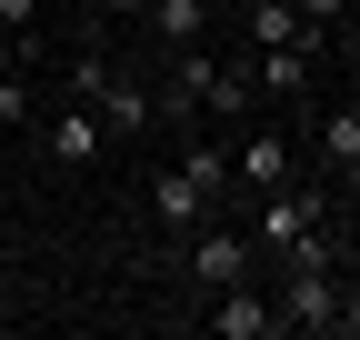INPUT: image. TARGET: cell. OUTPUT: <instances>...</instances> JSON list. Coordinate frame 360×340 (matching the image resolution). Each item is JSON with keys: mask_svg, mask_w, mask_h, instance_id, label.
I'll return each mask as SVG.
<instances>
[{"mask_svg": "<svg viewBox=\"0 0 360 340\" xmlns=\"http://www.w3.org/2000/svg\"><path fill=\"white\" fill-rule=\"evenodd\" d=\"M70 100H90V110H101L110 131H130V140H141L150 120H160V100H150V80H130V70H120L110 51H80V60H70Z\"/></svg>", "mask_w": 360, "mask_h": 340, "instance_id": "1", "label": "cell"}, {"mask_svg": "<svg viewBox=\"0 0 360 340\" xmlns=\"http://www.w3.org/2000/svg\"><path fill=\"white\" fill-rule=\"evenodd\" d=\"M231 181L260 200V190H281V181H300V140L290 131H270V120H250V131L231 140Z\"/></svg>", "mask_w": 360, "mask_h": 340, "instance_id": "2", "label": "cell"}, {"mask_svg": "<svg viewBox=\"0 0 360 340\" xmlns=\"http://www.w3.org/2000/svg\"><path fill=\"white\" fill-rule=\"evenodd\" d=\"M180 250H191V280H200V290H231V280H250V261H260L250 230H220V210H210V221L180 240Z\"/></svg>", "mask_w": 360, "mask_h": 340, "instance_id": "3", "label": "cell"}, {"mask_svg": "<svg viewBox=\"0 0 360 340\" xmlns=\"http://www.w3.org/2000/svg\"><path fill=\"white\" fill-rule=\"evenodd\" d=\"M270 310H281V330H290V340H300V330H330V310H340V270H290Z\"/></svg>", "mask_w": 360, "mask_h": 340, "instance_id": "4", "label": "cell"}, {"mask_svg": "<svg viewBox=\"0 0 360 340\" xmlns=\"http://www.w3.org/2000/svg\"><path fill=\"white\" fill-rule=\"evenodd\" d=\"M210 210H220V200H210V190H200L180 160H170V170H150V221H160V230H180V240H191Z\"/></svg>", "mask_w": 360, "mask_h": 340, "instance_id": "5", "label": "cell"}, {"mask_svg": "<svg viewBox=\"0 0 360 340\" xmlns=\"http://www.w3.org/2000/svg\"><path fill=\"white\" fill-rule=\"evenodd\" d=\"M310 150H321V170H330V181L340 190H360V110H321V120H310Z\"/></svg>", "mask_w": 360, "mask_h": 340, "instance_id": "6", "label": "cell"}, {"mask_svg": "<svg viewBox=\"0 0 360 340\" xmlns=\"http://www.w3.org/2000/svg\"><path fill=\"white\" fill-rule=\"evenodd\" d=\"M210 330H220V340H281V310H270V290L231 280V290H220V310H210Z\"/></svg>", "mask_w": 360, "mask_h": 340, "instance_id": "7", "label": "cell"}, {"mask_svg": "<svg viewBox=\"0 0 360 340\" xmlns=\"http://www.w3.org/2000/svg\"><path fill=\"white\" fill-rule=\"evenodd\" d=\"M101 140H110V120L90 110V100L51 110V160H60V170H90V160H101Z\"/></svg>", "mask_w": 360, "mask_h": 340, "instance_id": "8", "label": "cell"}, {"mask_svg": "<svg viewBox=\"0 0 360 340\" xmlns=\"http://www.w3.org/2000/svg\"><path fill=\"white\" fill-rule=\"evenodd\" d=\"M240 70H250V91H260V100H300V80L321 70V60H310V51H290V40H281V51H250Z\"/></svg>", "mask_w": 360, "mask_h": 340, "instance_id": "9", "label": "cell"}, {"mask_svg": "<svg viewBox=\"0 0 360 340\" xmlns=\"http://www.w3.org/2000/svg\"><path fill=\"white\" fill-rule=\"evenodd\" d=\"M141 20L160 51H191V40H210V0H141Z\"/></svg>", "mask_w": 360, "mask_h": 340, "instance_id": "10", "label": "cell"}, {"mask_svg": "<svg viewBox=\"0 0 360 340\" xmlns=\"http://www.w3.org/2000/svg\"><path fill=\"white\" fill-rule=\"evenodd\" d=\"M250 110H260L250 70H240V60H220V70H210V91H200V120H250Z\"/></svg>", "mask_w": 360, "mask_h": 340, "instance_id": "11", "label": "cell"}, {"mask_svg": "<svg viewBox=\"0 0 360 340\" xmlns=\"http://www.w3.org/2000/svg\"><path fill=\"white\" fill-rule=\"evenodd\" d=\"M180 170H191V181L220 200V190H231V150H220V140H180Z\"/></svg>", "mask_w": 360, "mask_h": 340, "instance_id": "12", "label": "cell"}, {"mask_svg": "<svg viewBox=\"0 0 360 340\" xmlns=\"http://www.w3.org/2000/svg\"><path fill=\"white\" fill-rule=\"evenodd\" d=\"M300 20H321V30H340V20H350V0H300Z\"/></svg>", "mask_w": 360, "mask_h": 340, "instance_id": "13", "label": "cell"}, {"mask_svg": "<svg viewBox=\"0 0 360 340\" xmlns=\"http://www.w3.org/2000/svg\"><path fill=\"white\" fill-rule=\"evenodd\" d=\"M330 51H340V60H350V80H360V20H340V30H330Z\"/></svg>", "mask_w": 360, "mask_h": 340, "instance_id": "14", "label": "cell"}, {"mask_svg": "<svg viewBox=\"0 0 360 340\" xmlns=\"http://www.w3.org/2000/svg\"><path fill=\"white\" fill-rule=\"evenodd\" d=\"M330 330H350V340H360V301H350V290H340V310H330Z\"/></svg>", "mask_w": 360, "mask_h": 340, "instance_id": "15", "label": "cell"}, {"mask_svg": "<svg viewBox=\"0 0 360 340\" xmlns=\"http://www.w3.org/2000/svg\"><path fill=\"white\" fill-rule=\"evenodd\" d=\"M101 11H110V20H141V0H101Z\"/></svg>", "mask_w": 360, "mask_h": 340, "instance_id": "16", "label": "cell"}, {"mask_svg": "<svg viewBox=\"0 0 360 340\" xmlns=\"http://www.w3.org/2000/svg\"><path fill=\"white\" fill-rule=\"evenodd\" d=\"M340 110H360V80H350V91H340Z\"/></svg>", "mask_w": 360, "mask_h": 340, "instance_id": "17", "label": "cell"}]
</instances>
